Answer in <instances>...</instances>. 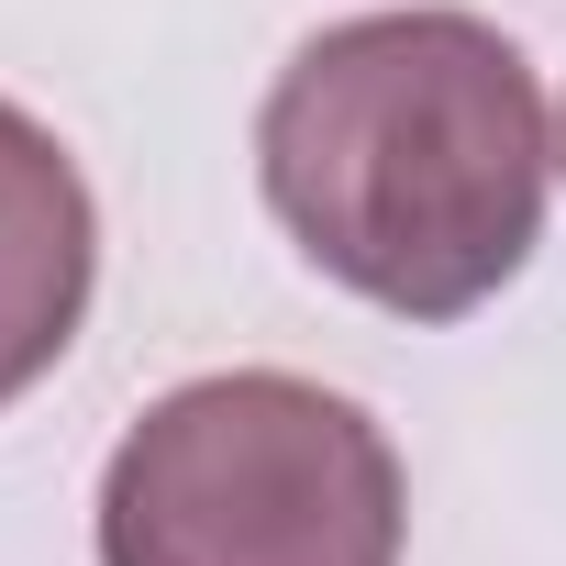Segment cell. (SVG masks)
Wrapping results in <instances>:
<instances>
[{
  "label": "cell",
  "instance_id": "6da1fadb",
  "mask_svg": "<svg viewBox=\"0 0 566 566\" xmlns=\"http://www.w3.org/2000/svg\"><path fill=\"white\" fill-rule=\"evenodd\" d=\"M544 90L478 12H356L255 112L266 211L400 323H467L544 233Z\"/></svg>",
  "mask_w": 566,
  "mask_h": 566
},
{
  "label": "cell",
  "instance_id": "277c9868",
  "mask_svg": "<svg viewBox=\"0 0 566 566\" xmlns=\"http://www.w3.org/2000/svg\"><path fill=\"white\" fill-rule=\"evenodd\" d=\"M555 156H566V134H555Z\"/></svg>",
  "mask_w": 566,
  "mask_h": 566
},
{
  "label": "cell",
  "instance_id": "3957f363",
  "mask_svg": "<svg viewBox=\"0 0 566 566\" xmlns=\"http://www.w3.org/2000/svg\"><path fill=\"white\" fill-rule=\"evenodd\" d=\"M90 266H101V222L67 145L0 101V411L78 345Z\"/></svg>",
  "mask_w": 566,
  "mask_h": 566
},
{
  "label": "cell",
  "instance_id": "7a4b0ae2",
  "mask_svg": "<svg viewBox=\"0 0 566 566\" xmlns=\"http://www.w3.org/2000/svg\"><path fill=\"white\" fill-rule=\"evenodd\" d=\"M101 566H400V455L323 378H189L101 467Z\"/></svg>",
  "mask_w": 566,
  "mask_h": 566
}]
</instances>
